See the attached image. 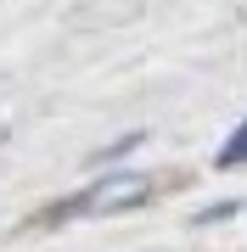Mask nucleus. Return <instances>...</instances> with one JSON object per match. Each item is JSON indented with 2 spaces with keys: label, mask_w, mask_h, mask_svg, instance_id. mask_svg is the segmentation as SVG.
<instances>
[{
  "label": "nucleus",
  "mask_w": 247,
  "mask_h": 252,
  "mask_svg": "<svg viewBox=\"0 0 247 252\" xmlns=\"http://www.w3.org/2000/svg\"><path fill=\"white\" fill-rule=\"evenodd\" d=\"M152 196V180H107V185H96V190H84V196L73 202H62L56 213H118V207H141Z\"/></svg>",
  "instance_id": "nucleus-1"
},
{
  "label": "nucleus",
  "mask_w": 247,
  "mask_h": 252,
  "mask_svg": "<svg viewBox=\"0 0 247 252\" xmlns=\"http://www.w3.org/2000/svg\"><path fill=\"white\" fill-rule=\"evenodd\" d=\"M242 162H247V124L219 146V168H242Z\"/></svg>",
  "instance_id": "nucleus-2"
},
{
  "label": "nucleus",
  "mask_w": 247,
  "mask_h": 252,
  "mask_svg": "<svg viewBox=\"0 0 247 252\" xmlns=\"http://www.w3.org/2000/svg\"><path fill=\"white\" fill-rule=\"evenodd\" d=\"M230 213H236V202H219V207H208V213H202L197 224H213V219H230Z\"/></svg>",
  "instance_id": "nucleus-3"
}]
</instances>
